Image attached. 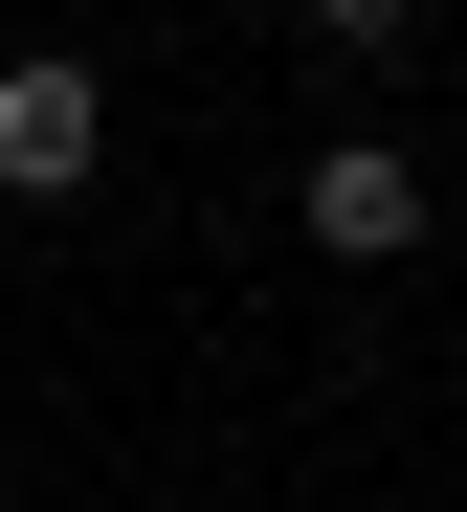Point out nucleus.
Segmentation results:
<instances>
[{
	"instance_id": "1",
	"label": "nucleus",
	"mask_w": 467,
	"mask_h": 512,
	"mask_svg": "<svg viewBox=\"0 0 467 512\" xmlns=\"http://www.w3.org/2000/svg\"><path fill=\"white\" fill-rule=\"evenodd\" d=\"M112 179V67L89 45H0V201H89Z\"/></svg>"
},
{
	"instance_id": "2",
	"label": "nucleus",
	"mask_w": 467,
	"mask_h": 512,
	"mask_svg": "<svg viewBox=\"0 0 467 512\" xmlns=\"http://www.w3.org/2000/svg\"><path fill=\"white\" fill-rule=\"evenodd\" d=\"M290 223L334 245V268H401V245H423V156H401V134H334L312 179H290Z\"/></svg>"
},
{
	"instance_id": "3",
	"label": "nucleus",
	"mask_w": 467,
	"mask_h": 512,
	"mask_svg": "<svg viewBox=\"0 0 467 512\" xmlns=\"http://www.w3.org/2000/svg\"><path fill=\"white\" fill-rule=\"evenodd\" d=\"M401 23H423V0H312V45H356V67H379Z\"/></svg>"
}]
</instances>
